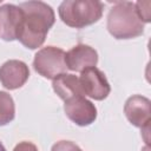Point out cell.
Segmentation results:
<instances>
[{
	"label": "cell",
	"mask_w": 151,
	"mask_h": 151,
	"mask_svg": "<svg viewBox=\"0 0 151 151\" xmlns=\"http://www.w3.org/2000/svg\"><path fill=\"white\" fill-rule=\"evenodd\" d=\"M19 7L22 20L17 39L27 48H38L44 44L48 29L54 24V12L42 1L21 2Z\"/></svg>",
	"instance_id": "6da1fadb"
},
{
	"label": "cell",
	"mask_w": 151,
	"mask_h": 151,
	"mask_svg": "<svg viewBox=\"0 0 151 151\" xmlns=\"http://www.w3.org/2000/svg\"><path fill=\"white\" fill-rule=\"evenodd\" d=\"M107 29L117 39H131L142 35L144 22L137 14L134 2H116L107 15Z\"/></svg>",
	"instance_id": "7a4b0ae2"
},
{
	"label": "cell",
	"mask_w": 151,
	"mask_h": 151,
	"mask_svg": "<svg viewBox=\"0 0 151 151\" xmlns=\"http://www.w3.org/2000/svg\"><path fill=\"white\" fill-rule=\"evenodd\" d=\"M103 14V4L93 0H66L59 6V17L70 27L81 28L97 22Z\"/></svg>",
	"instance_id": "3957f363"
},
{
	"label": "cell",
	"mask_w": 151,
	"mask_h": 151,
	"mask_svg": "<svg viewBox=\"0 0 151 151\" xmlns=\"http://www.w3.org/2000/svg\"><path fill=\"white\" fill-rule=\"evenodd\" d=\"M34 70L47 79H54L64 74L67 70L65 64V52L54 46H47L38 51L33 60Z\"/></svg>",
	"instance_id": "277c9868"
},
{
	"label": "cell",
	"mask_w": 151,
	"mask_h": 151,
	"mask_svg": "<svg viewBox=\"0 0 151 151\" xmlns=\"http://www.w3.org/2000/svg\"><path fill=\"white\" fill-rule=\"evenodd\" d=\"M79 83L83 93L96 100L105 99L111 91L105 74L97 67L84 70L79 77Z\"/></svg>",
	"instance_id": "5b68a950"
},
{
	"label": "cell",
	"mask_w": 151,
	"mask_h": 151,
	"mask_svg": "<svg viewBox=\"0 0 151 151\" xmlns=\"http://www.w3.org/2000/svg\"><path fill=\"white\" fill-rule=\"evenodd\" d=\"M64 110L66 116L79 126L92 124L97 117L96 106L84 96H76L65 100Z\"/></svg>",
	"instance_id": "8992f818"
},
{
	"label": "cell",
	"mask_w": 151,
	"mask_h": 151,
	"mask_svg": "<svg viewBox=\"0 0 151 151\" xmlns=\"http://www.w3.org/2000/svg\"><path fill=\"white\" fill-rule=\"evenodd\" d=\"M124 112L129 122L143 130L150 129L151 123V110H150V100L142 96H132L130 97L124 106Z\"/></svg>",
	"instance_id": "52a82bcc"
},
{
	"label": "cell",
	"mask_w": 151,
	"mask_h": 151,
	"mask_svg": "<svg viewBox=\"0 0 151 151\" xmlns=\"http://www.w3.org/2000/svg\"><path fill=\"white\" fill-rule=\"evenodd\" d=\"M97 63L98 54L96 50L88 45L79 44L65 53V64L71 71L83 72L86 68L96 67Z\"/></svg>",
	"instance_id": "ba28073f"
},
{
	"label": "cell",
	"mask_w": 151,
	"mask_h": 151,
	"mask_svg": "<svg viewBox=\"0 0 151 151\" xmlns=\"http://www.w3.org/2000/svg\"><path fill=\"white\" fill-rule=\"evenodd\" d=\"M22 20L19 6L6 4L0 7V38L6 41L15 40Z\"/></svg>",
	"instance_id": "9c48e42d"
},
{
	"label": "cell",
	"mask_w": 151,
	"mask_h": 151,
	"mask_svg": "<svg viewBox=\"0 0 151 151\" xmlns=\"http://www.w3.org/2000/svg\"><path fill=\"white\" fill-rule=\"evenodd\" d=\"M29 77V70L24 61L8 60L0 67V81L4 87L15 90L21 87Z\"/></svg>",
	"instance_id": "30bf717a"
},
{
	"label": "cell",
	"mask_w": 151,
	"mask_h": 151,
	"mask_svg": "<svg viewBox=\"0 0 151 151\" xmlns=\"http://www.w3.org/2000/svg\"><path fill=\"white\" fill-rule=\"evenodd\" d=\"M52 86L54 92L64 100H67L76 96H84L80 87L79 78L76 77L74 74L64 73L58 76L57 78L53 79Z\"/></svg>",
	"instance_id": "8fae6325"
},
{
	"label": "cell",
	"mask_w": 151,
	"mask_h": 151,
	"mask_svg": "<svg viewBox=\"0 0 151 151\" xmlns=\"http://www.w3.org/2000/svg\"><path fill=\"white\" fill-rule=\"evenodd\" d=\"M15 116V106L13 98L6 93L0 91V125H6L14 119Z\"/></svg>",
	"instance_id": "7c38bea8"
},
{
	"label": "cell",
	"mask_w": 151,
	"mask_h": 151,
	"mask_svg": "<svg viewBox=\"0 0 151 151\" xmlns=\"http://www.w3.org/2000/svg\"><path fill=\"white\" fill-rule=\"evenodd\" d=\"M137 14L143 22H149L151 18V1H138L134 4Z\"/></svg>",
	"instance_id": "4fadbf2b"
},
{
	"label": "cell",
	"mask_w": 151,
	"mask_h": 151,
	"mask_svg": "<svg viewBox=\"0 0 151 151\" xmlns=\"http://www.w3.org/2000/svg\"><path fill=\"white\" fill-rule=\"evenodd\" d=\"M51 151H81V149L70 140H60L52 146Z\"/></svg>",
	"instance_id": "5bb4252c"
},
{
	"label": "cell",
	"mask_w": 151,
	"mask_h": 151,
	"mask_svg": "<svg viewBox=\"0 0 151 151\" xmlns=\"http://www.w3.org/2000/svg\"><path fill=\"white\" fill-rule=\"evenodd\" d=\"M13 151H38V149L31 142H21L14 147Z\"/></svg>",
	"instance_id": "9a60e30c"
},
{
	"label": "cell",
	"mask_w": 151,
	"mask_h": 151,
	"mask_svg": "<svg viewBox=\"0 0 151 151\" xmlns=\"http://www.w3.org/2000/svg\"><path fill=\"white\" fill-rule=\"evenodd\" d=\"M0 151H6V149L4 147V145L1 144V142H0Z\"/></svg>",
	"instance_id": "2e32d148"
},
{
	"label": "cell",
	"mask_w": 151,
	"mask_h": 151,
	"mask_svg": "<svg viewBox=\"0 0 151 151\" xmlns=\"http://www.w3.org/2000/svg\"><path fill=\"white\" fill-rule=\"evenodd\" d=\"M149 150H150V149H149V145H146V146L143 149V151H149Z\"/></svg>",
	"instance_id": "e0dca14e"
}]
</instances>
